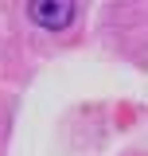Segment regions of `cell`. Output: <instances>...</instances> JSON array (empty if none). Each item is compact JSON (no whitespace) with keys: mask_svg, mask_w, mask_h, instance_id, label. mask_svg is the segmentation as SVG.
Masks as SVG:
<instances>
[{"mask_svg":"<svg viewBox=\"0 0 148 156\" xmlns=\"http://www.w3.org/2000/svg\"><path fill=\"white\" fill-rule=\"evenodd\" d=\"M27 16L35 20L39 27L58 31V27H66V23L78 16V8H74V4H27Z\"/></svg>","mask_w":148,"mask_h":156,"instance_id":"1","label":"cell"}]
</instances>
